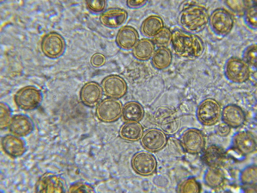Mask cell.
Returning a JSON list of instances; mask_svg holds the SVG:
<instances>
[{"label": "cell", "mask_w": 257, "mask_h": 193, "mask_svg": "<svg viewBox=\"0 0 257 193\" xmlns=\"http://www.w3.org/2000/svg\"><path fill=\"white\" fill-rule=\"evenodd\" d=\"M171 43L175 53L182 58L196 59L201 57L204 52L202 39L184 30L177 29L173 31Z\"/></svg>", "instance_id": "6da1fadb"}, {"label": "cell", "mask_w": 257, "mask_h": 193, "mask_svg": "<svg viewBox=\"0 0 257 193\" xmlns=\"http://www.w3.org/2000/svg\"><path fill=\"white\" fill-rule=\"evenodd\" d=\"M208 10L203 6L193 5L180 12L179 21L185 31L196 34L202 32L209 23Z\"/></svg>", "instance_id": "7a4b0ae2"}, {"label": "cell", "mask_w": 257, "mask_h": 193, "mask_svg": "<svg viewBox=\"0 0 257 193\" xmlns=\"http://www.w3.org/2000/svg\"><path fill=\"white\" fill-rule=\"evenodd\" d=\"M222 110L221 105L215 99H205L197 108V120L203 126H214L221 119Z\"/></svg>", "instance_id": "3957f363"}, {"label": "cell", "mask_w": 257, "mask_h": 193, "mask_svg": "<svg viewBox=\"0 0 257 193\" xmlns=\"http://www.w3.org/2000/svg\"><path fill=\"white\" fill-rule=\"evenodd\" d=\"M43 101L42 91L36 86L29 85L19 90L15 96V102L19 109L30 111L39 108Z\"/></svg>", "instance_id": "277c9868"}, {"label": "cell", "mask_w": 257, "mask_h": 193, "mask_svg": "<svg viewBox=\"0 0 257 193\" xmlns=\"http://www.w3.org/2000/svg\"><path fill=\"white\" fill-rule=\"evenodd\" d=\"M250 68L245 61L237 57L229 58L224 66V75L236 84L246 82L250 76Z\"/></svg>", "instance_id": "5b68a950"}, {"label": "cell", "mask_w": 257, "mask_h": 193, "mask_svg": "<svg viewBox=\"0 0 257 193\" xmlns=\"http://www.w3.org/2000/svg\"><path fill=\"white\" fill-rule=\"evenodd\" d=\"M210 27L216 35L225 37L227 36L234 27L233 16L224 9H217L209 16Z\"/></svg>", "instance_id": "8992f818"}, {"label": "cell", "mask_w": 257, "mask_h": 193, "mask_svg": "<svg viewBox=\"0 0 257 193\" xmlns=\"http://www.w3.org/2000/svg\"><path fill=\"white\" fill-rule=\"evenodd\" d=\"M123 106L119 100L105 98L97 106L96 114L98 119L104 123H112L122 116Z\"/></svg>", "instance_id": "52a82bcc"}, {"label": "cell", "mask_w": 257, "mask_h": 193, "mask_svg": "<svg viewBox=\"0 0 257 193\" xmlns=\"http://www.w3.org/2000/svg\"><path fill=\"white\" fill-rule=\"evenodd\" d=\"M41 47L43 53L47 57L52 59H58L65 53L66 43L60 34L51 32L43 37Z\"/></svg>", "instance_id": "ba28073f"}, {"label": "cell", "mask_w": 257, "mask_h": 193, "mask_svg": "<svg viewBox=\"0 0 257 193\" xmlns=\"http://www.w3.org/2000/svg\"><path fill=\"white\" fill-rule=\"evenodd\" d=\"M134 170L142 176H150L156 172L158 162L155 155L149 151L136 153L131 160Z\"/></svg>", "instance_id": "9c48e42d"}, {"label": "cell", "mask_w": 257, "mask_h": 193, "mask_svg": "<svg viewBox=\"0 0 257 193\" xmlns=\"http://www.w3.org/2000/svg\"><path fill=\"white\" fill-rule=\"evenodd\" d=\"M36 192H64L66 191L65 182L60 176L52 172L44 173L35 185Z\"/></svg>", "instance_id": "30bf717a"}, {"label": "cell", "mask_w": 257, "mask_h": 193, "mask_svg": "<svg viewBox=\"0 0 257 193\" xmlns=\"http://www.w3.org/2000/svg\"><path fill=\"white\" fill-rule=\"evenodd\" d=\"M167 139V135L162 130L151 128L144 132L141 142L147 151L156 152L166 146Z\"/></svg>", "instance_id": "8fae6325"}, {"label": "cell", "mask_w": 257, "mask_h": 193, "mask_svg": "<svg viewBox=\"0 0 257 193\" xmlns=\"http://www.w3.org/2000/svg\"><path fill=\"white\" fill-rule=\"evenodd\" d=\"M185 151L191 154L201 153L205 145V137L199 129L190 128L186 130L181 140Z\"/></svg>", "instance_id": "7c38bea8"}, {"label": "cell", "mask_w": 257, "mask_h": 193, "mask_svg": "<svg viewBox=\"0 0 257 193\" xmlns=\"http://www.w3.org/2000/svg\"><path fill=\"white\" fill-rule=\"evenodd\" d=\"M102 88L106 96L117 99L126 95L128 90L126 81L116 74L104 78L102 82Z\"/></svg>", "instance_id": "4fadbf2b"}, {"label": "cell", "mask_w": 257, "mask_h": 193, "mask_svg": "<svg viewBox=\"0 0 257 193\" xmlns=\"http://www.w3.org/2000/svg\"><path fill=\"white\" fill-rule=\"evenodd\" d=\"M4 152L12 158L23 156L28 150L27 142L23 138L13 134H8L2 139Z\"/></svg>", "instance_id": "5bb4252c"}, {"label": "cell", "mask_w": 257, "mask_h": 193, "mask_svg": "<svg viewBox=\"0 0 257 193\" xmlns=\"http://www.w3.org/2000/svg\"><path fill=\"white\" fill-rule=\"evenodd\" d=\"M8 128L12 134L24 138L33 132L35 126L28 116L17 114L12 117Z\"/></svg>", "instance_id": "9a60e30c"}, {"label": "cell", "mask_w": 257, "mask_h": 193, "mask_svg": "<svg viewBox=\"0 0 257 193\" xmlns=\"http://www.w3.org/2000/svg\"><path fill=\"white\" fill-rule=\"evenodd\" d=\"M233 147L246 156L256 150V141L254 136L247 131L235 133L231 140Z\"/></svg>", "instance_id": "2e32d148"}, {"label": "cell", "mask_w": 257, "mask_h": 193, "mask_svg": "<svg viewBox=\"0 0 257 193\" xmlns=\"http://www.w3.org/2000/svg\"><path fill=\"white\" fill-rule=\"evenodd\" d=\"M102 86L95 82L86 83L80 91L81 102L87 107L93 108L97 107L101 102L103 96Z\"/></svg>", "instance_id": "e0dca14e"}, {"label": "cell", "mask_w": 257, "mask_h": 193, "mask_svg": "<svg viewBox=\"0 0 257 193\" xmlns=\"http://www.w3.org/2000/svg\"><path fill=\"white\" fill-rule=\"evenodd\" d=\"M221 120L231 128L241 127L246 117L243 110L236 105L229 104L222 110Z\"/></svg>", "instance_id": "ac0fdd59"}, {"label": "cell", "mask_w": 257, "mask_h": 193, "mask_svg": "<svg viewBox=\"0 0 257 193\" xmlns=\"http://www.w3.org/2000/svg\"><path fill=\"white\" fill-rule=\"evenodd\" d=\"M127 18L126 11L121 9H110L103 12L99 20L104 26L115 29L121 27Z\"/></svg>", "instance_id": "d6986e66"}, {"label": "cell", "mask_w": 257, "mask_h": 193, "mask_svg": "<svg viewBox=\"0 0 257 193\" xmlns=\"http://www.w3.org/2000/svg\"><path fill=\"white\" fill-rule=\"evenodd\" d=\"M139 41V33L134 27L131 26L122 27L118 30L116 37V44L125 51L134 49Z\"/></svg>", "instance_id": "ffe728a7"}, {"label": "cell", "mask_w": 257, "mask_h": 193, "mask_svg": "<svg viewBox=\"0 0 257 193\" xmlns=\"http://www.w3.org/2000/svg\"><path fill=\"white\" fill-rule=\"evenodd\" d=\"M202 158L204 163L209 167H220L226 158V155L222 147L213 145L206 148Z\"/></svg>", "instance_id": "44dd1931"}, {"label": "cell", "mask_w": 257, "mask_h": 193, "mask_svg": "<svg viewBox=\"0 0 257 193\" xmlns=\"http://www.w3.org/2000/svg\"><path fill=\"white\" fill-rule=\"evenodd\" d=\"M143 133V127L140 122H126L119 131L120 138L129 142L141 140Z\"/></svg>", "instance_id": "7402d4cb"}, {"label": "cell", "mask_w": 257, "mask_h": 193, "mask_svg": "<svg viewBox=\"0 0 257 193\" xmlns=\"http://www.w3.org/2000/svg\"><path fill=\"white\" fill-rule=\"evenodd\" d=\"M165 28L164 22L161 17L152 15L143 21L141 31L142 34L150 38H154Z\"/></svg>", "instance_id": "603a6c76"}, {"label": "cell", "mask_w": 257, "mask_h": 193, "mask_svg": "<svg viewBox=\"0 0 257 193\" xmlns=\"http://www.w3.org/2000/svg\"><path fill=\"white\" fill-rule=\"evenodd\" d=\"M145 115V110L141 104L130 102L123 106L122 118L125 122H140Z\"/></svg>", "instance_id": "cb8c5ba5"}, {"label": "cell", "mask_w": 257, "mask_h": 193, "mask_svg": "<svg viewBox=\"0 0 257 193\" xmlns=\"http://www.w3.org/2000/svg\"><path fill=\"white\" fill-rule=\"evenodd\" d=\"M155 52V45L153 40L143 39L134 48L133 55L137 60L145 61L152 58Z\"/></svg>", "instance_id": "d4e9b609"}, {"label": "cell", "mask_w": 257, "mask_h": 193, "mask_svg": "<svg viewBox=\"0 0 257 193\" xmlns=\"http://www.w3.org/2000/svg\"><path fill=\"white\" fill-rule=\"evenodd\" d=\"M152 59V65L156 69L164 70L172 64V53L167 47H160L155 52Z\"/></svg>", "instance_id": "484cf974"}, {"label": "cell", "mask_w": 257, "mask_h": 193, "mask_svg": "<svg viewBox=\"0 0 257 193\" xmlns=\"http://www.w3.org/2000/svg\"><path fill=\"white\" fill-rule=\"evenodd\" d=\"M224 175L220 167H209L204 173V183L212 188L221 186L224 181Z\"/></svg>", "instance_id": "4316f807"}, {"label": "cell", "mask_w": 257, "mask_h": 193, "mask_svg": "<svg viewBox=\"0 0 257 193\" xmlns=\"http://www.w3.org/2000/svg\"><path fill=\"white\" fill-rule=\"evenodd\" d=\"M241 183L245 188H256L257 183V167L250 164L244 168L240 173Z\"/></svg>", "instance_id": "83f0119b"}, {"label": "cell", "mask_w": 257, "mask_h": 193, "mask_svg": "<svg viewBox=\"0 0 257 193\" xmlns=\"http://www.w3.org/2000/svg\"><path fill=\"white\" fill-rule=\"evenodd\" d=\"M160 124L163 132L167 135L172 136L179 132L181 127V121L179 117L174 115L162 121Z\"/></svg>", "instance_id": "f1b7e54d"}, {"label": "cell", "mask_w": 257, "mask_h": 193, "mask_svg": "<svg viewBox=\"0 0 257 193\" xmlns=\"http://www.w3.org/2000/svg\"><path fill=\"white\" fill-rule=\"evenodd\" d=\"M166 146L169 152L175 157H183L186 152L181 141L174 137L168 138Z\"/></svg>", "instance_id": "f546056e"}, {"label": "cell", "mask_w": 257, "mask_h": 193, "mask_svg": "<svg viewBox=\"0 0 257 193\" xmlns=\"http://www.w3.org/2000/svg\"><path fill=\"white\" fill-rule=\"evenodd\" d=\"M179 192H199L201 191V186L194 177H189L183 180L178 187Z\"/></svg>", "instance_id": "4dcf8cb0"}, {"label": "cell", "mask_w": 257, "mask_h": 193, "mask_svg": "<svg viewBox=\"0 0 257 193\" xmlns=\"http://www.w3.org/2000/svg\"><path fill=\"white\" fill-rule=\"evenodd\" d=\"M172 32L167 28L163 29L161 32L154 37L153 41L155 46L158 47H167L172 43Z\"/></svg>", "instance_id": "1f68e13d"}, {"label": "cell", "mask_w": 257, "mask_h": 193, "mask_svg": "<svg viewBox=\"0 0 257 193\" xmlns=\"http://www.w3.org/2000/svg\"><path fill=\"white\" fill-rule=\"evenodd\" d=\"M12 110L9 105L4 102L0 103V128L2 130L8 128L12 118Z\"/></svg>", "instance_id": "d6a6232c"}, {"label": "cell", "mask_w": 257, "mask_h": 193, "mask_svg": "<svg viewBox=\"0 0 257 193\" xmlns=\"http://www.w3.org/2000/svg\"><path fill=\"white\" fill-rule=\"evenodd\" d=\"M243 60L245 61L249 66L256 67L257 45L253 44L248 46L244 50L242 54Z\"/></svg>", "instance_id": "836d02e7"}, {"label": "cell", "mask_w": 257, "mask_h": 193, "mask_svg": "<svg viewBox=\"0 0 257 193\" xmlns=\"http://www.w3.org/2000/svg\"><path fill=\"white\" fill-rule=\"evenodd\" d=\"M244 20L247 26L253 30L257 28V8L255 5L248 8L243 15Z\"/></svg>", "instance_id": "e575fe53"}, {"label": "cell", "mask_w": 257, "mask_h": 193, "mask_svg": "<svg viewBox=\"0 0 257 193\" xmlns=\"http://www.w3.org/2000/svg\"><path fill=\"white\" fill-rule=\"evenodd\" d=\"M249 2L246 1H226L225 4L228 7L237 15L243 16L246 10L251 6Z\"/></svg>", "instance_id": "d590c367"}, {"label": "cell", "mask_w": 257, "mask_h": 193, "mask_svg": "<svg viewBox=\"0 0 257 193\" xmlns=\"http://www.w3.org/2000/svg\"><path fill=\"white\" fill-rule=\"evenodd\" d=\"M175 112L172 108L168 107H160L156 109L154 114V119L158 123L174 115Z\"/></svg>", "instance_id": "8d00e7d4"}, {"label": "cell", "mask_w": 257, "mask_h": 193, "mask_svg": "<svg viewBox=\"0 0 257 193\" xmlns=\"http://www.w3.org/2000/svg\"><path fill=\"white\" fill-rule=\"evenodd\" d=\"M68 192H95V189L88 183L76 182L69 188Z\"/></svg>", "instance_id": "74e56055"}, {"label": "cell", "mask_w": 257, "mask_h": 193, "mask_svg": "<svg viewBox=\"0 0 257 193\" xmlns=\"http://www.w3.org/2000/svg\"><path fill=\"white\" fill-rule=\"evenodd\" d=\"M86 4L87 8L94 13H99L104 10L106 8V2L104 0H92V1H86Z\"/></svg>", "instance_id": "f35d334b"}, {"label": "cell", "mask_w": 257, "mask_h": 193, "mask_svg": "<svg viewBox=\"0 0 257 193\" xmlns=\"http://www.w3.org/2000/svg\"><path fill=\"white\" fill-rule=\"evenodd\" d=\"M105 56L101 53H96L92 55L90 63L93 67L99 68L103 66L106 63Z\"/></svg>", "instance_id": "ab89813d"}, {"label": "cell", "mask_w": 257, "mask_h": 193, "mask_svg": "<svg viewBox=\"0 0 257 193\" xmlns=\"http://www.w3.org/2000/svg\"><path fill=\"white\" fill-rule=\"evenodd\" d=\"M225 155H226V158L229 157L238 161L244 160L246 157L233 147H231L227 152H225Z\"/></svg>", "instance_id": "60d3db41"}, {"label": "cell", "mask_w": 257, "mask_h": 193, "mask_svg": "<svg viewBox=\"0 0 257 193\" xmlns=\"http://www.w3.org/2000/svg\"><path fill=\"white\" fill-rule=\"evenodd\" d=\"M231 131V128L227 124L222 122L219 124L216 128L217 134L222 138L228 136Z\"/></svg>", "instance_id": "b9f144b4"}, {"label": "cell", "mask_w": 257, "mask_h": 193, "mask_svg": "<svg viewBox=\"0 0 257 193\" xmlns=\"http://www.w3.org/2000/svg\"><path fill=\"white\" fill-rule=\"evenodd\" d=\"M148 2L145 0H128L126 4L128 8L133 9H140L147 5Z\"/></svg>", "instance_id": "7bdbcfd3"}]
</instances>
